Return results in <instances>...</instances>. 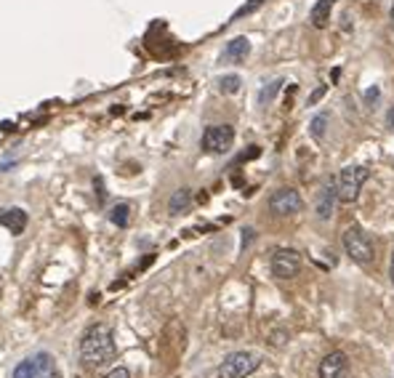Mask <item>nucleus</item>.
<instances>
[{
	"instance_id": "obj_14",
	"label": "nucleus",
	"mask_w": 394,
	"mask_h": 378,
	"mask_svg": "<svg viewBox=\"0 0 394 378\" xmlns=\"http://www.w3.org/2000/svg\"><path fill=\"white\" fill-rule=\"evenodd\" d=\"M333 6H336V0H317L314 3V8H312V24L314 27H328V21H330V11H333Z\"/></svg>"
},
{
	"instance_id": "obj_12",
	"label": "nucleus",
	"mask_w": 394,
	"mask_h": 378,
	"mask_svg": "<svg viewBox=\"0 0 394 378\" xmlns=\"http://www.w3.org/2000/svg\"><path fill=\"white\" fill-rule=\"evenodd\" d=\"M251 53V40L248 37H235L226 43V48L222 53V62H242Z\"/></svg>"
},
{
	"instance_id": "obj_10",
	"label": "nucleus",
	"mask_w": 394,
	"mask_h": 378,
	"mask_svg": "<svg viewBox=\"0 0 394 378\" xmlns=\"http://www.w3.org/2000/svg\"><path fill=\"white\" fill-rule=\"evenodd\" d=\"M336 200H339V192H336V179H328L320 195H317V203H314V213L320 222H328L336 210Z\"/></svg>"
},
{
	"instance_id": "obj_6",
	"label": "nucleus",
	"mask_w": 394,
	"mask_h": 378,
	"mask_svg": "<svg viewBox=\"0 0 394 378\" xmlns=\"http://www.w3.org/2000/svg\"><path fill=\"white\" fill-rule=\"evenodd\" d=\"M269 267L277 280H293L301 272V253L293 248H277L269 258Z\"/></svg>"
},
{
	"instance_id": "obj_3",
	"label": "nucleus",
	"mask_w": 394,
	"mask_h": 378,
	"mask_svg": "<svg viewBox=\"0 0 394 378\" xmlns=\"http://www.w3.org/2000/svg\"><path fill=\"white\" fill-rule=\"evenodd\" d=\"M370 171L365 165H346L339 179H336V192H339V200L341 203H355L360 197V189L362 184L368 181Z\"/></svg>"
},
{
	"instance_id": "obj_7",
	"label": "nucleus",
	"mask_w": 394,
	"mask_h": 378,
	"mask_svg": "<svg viewBox=\"0 0 394 378\" xmlns=\"http://www.w3.org/2000/svg\"><path fill=\"white\" fill-rule=\"evenodd\" d=\"M53 370V357L48 352H37L33 357L21 360L14 368L11 378H46Z\"/></svg>"
},
{
	"instance_id": "obj_2",
	"label": "nucleus",
	"mask_w": 394,
	"mask_h": 378,
	"mask_svg": "<svg viewBox=\"0 0 394 378\" xmlns=\"http://www.w3.org/2000/svg\"><path fill=\"white\" fill-rule=\"evenodd\" d=\"M258 365H261V357H258L256 352H232V354H226L219 365V370H216V376L219 378H245L251 376V373H256Z\"/></svg>"
},
{
	"instance_id": "obj_8",
	"label": "nucleus",
	"mask_w": 394,
	"mask_h": 378,
	"mask_svg": "<svg viewBox=\"0 0 394 378\" xmlns=\"http://www.w3.org/2000/svg\"><path fill=\"white\" fill-rule=\"evenodd\" d=\"M301 208H304V200H301L298 189L293 187L277 189V192H272V197H269V210H272L274 216H293Z\"/></svg>"
},
{
	"instance_id": "obj_21",
	"label": "nucleus",
	"mask_w": 394,
	"mask_h": 378,
	"mask_svg": "<svg viewBox=\"0 0 394 378\" xmlns=\"http://www.w3.org/2000/svg\"><path fill=\"white\" fill-rule=\"evenodd\" d=\"M323 93H325V88H317V91H314V93L309 96V104H314L317 99H320V96H323Z\"/></svg>"
},
{
	"instance_id": "obj_22",
	"label": "nucleus",
	"mask_w": 394,
	"mask_h": 378,
	"mask_svg": "<svg viewBox=\"0 0 394 378\" xmlns=\"http://www.w3.org/2000/svg\"><path fill=\"white\" fill-rule=\"evenodd\" d=\"M389 280L394 282V251H392V261H389Z\"/></svg>"
},
{
	"instance_id": "obj_24",
	"label": "nucleus",
	"mask_w": 394,
	"mask_h": 378,
	"mask_svg": "<svg viewBox=\"0 0 394 378\" xmlns=\"http://www.w3.org/2000/svg\"><path fill=\"white\" fill-rule=\"evenodd\" d=\"M46 378H59V373H56V370H51V373H48Z\"/></svg>"
},
{
	"instance_id": "obj_18",
	"label": "nucleus",
	"mask_w": 394,
	"mask_h": 378,
	"mask_svg": "<svg viewBox=\"0 0 394 378\" xmlns=\"http://www.w3.org/2000/svg\"><path fill=\"white\" fill-rule=\"evenodd\" d=\"M325 125H328V115L323 112V115H317V118L312 120V128H309V131H312V136L314 138L325 136Z\"/></svg>"
},
{
	"instance_id": "obj_25",
	"label": "nucleus",
	"mask_w": 394,
	"mask_h": 378,
	"mask_svg": "<svg viewBox=\"0 0 394 378\" xmlns=\"http://www.w3.org/2000/svg\"><path fill=\"white\" fill-rule=\"evenodd\" d=\"M389 17H392V24H394V6H392V11H389Z\"/></svg>"
},
{
	"instance_id": "obj_9",
	"label": "nucleus",
	"mask_w": 394,
	"mask_h": 378,
	"mask_svg": "<svg viewBox=\"0 0 394 378\" xmlns=\"http://www.w3.org/2000/svg\"><path fill=\"white\" fill-rule=\"evenodd\" d=\"M317 373L320 378H349V360H346V354L343 352H330L323 357L320 362V368H317Z\"/></svg>"
},
{
	"instance_id": "obj_13",
	"label": "nucleus",
	"mask_w": 394,
	"mask_h": 378,
	"mask_svg": "<svg viewBox=\"0 0 394 378\" xmlns=\"http://www.w3.org/2000/svg\"><path fill=\"white\" fill-rule=\"evenodd\" d=\"M189 206H192V189L189 187H179L171 195V200H168V210H171L173 216H179V213L189 210Z\"/></svg>"
},
{
	"instance_id": "obj_4",
	"label": "nucleus",
	"mask_w": 394,
	"mask_h": 378,
	"mask_svg": "<svg viewBox=\"0 0 394 378\" xmlns=\"http://www.w3.org/2000/svg\"><path fill=\"white\" fill-rule=\"evenodd\" d=\"M341 242H343L346 256L352 258V261H357V264H370L373 256H376L373 240L368 237V232H362L360 226H349V229L343 232Z\"/></svg>"
},
{
	"instance_id": "obj_16",
	"label": "nucleus",
	"mask_w": 394,
	"mask_h": 378,
	"mask_svg": "<svg viewBox=\"0 0 394 378\" xmlns=\"http://www.w3.org/2000/svg\"><path fill=\"white\" fill-rule=\"evenodd\" d=\"M240 75H224L222 80H219V88H222L224 93H238L240 91Z\"/></svg>"
},
{
	"instance_id": "obj_19",
	"label": "nucleus",
	"mask_w": 394,
	"mask_h": 378,
	"mask_svg": "<svg viewBox=\"0 0 394 378\" xmlns=\"http://www.w3.org/2000/svg\"><path fill=\"white\" fill-rule=\"evenodd\" d=\"M258 6H261V0H251V3H245V6H242L240 11H235V17H232V19H240V17H245V14H251L253 8H258Z\"/></svg>"
},
{
	"instance_id": "obj_17",
	"label": "nucleus",
	"mask_w": 394,
	"mask_h": 378,
	"mask_svg": "<svg viewBox=\"0 0 394 378\" xmlns=\"http://www.w3.org/2000/svg\"><path fill=\"white\" fill-rule=\"evenodd\" d=\"M280 88H283V80H272V83H269L267 88H261V93H258V102L269 104L274 96H277V91H280Z\"/></svg>"
},
{
	"instance_id": "obj_15",
	"label": "nucleus",
	"mask_w": 394,
	"mask_h": 378,
	"mask_svg": "<svg viewBox=\"0 0 394 378\" xmlns=\"http://www.w3.org/2000/svg\"><path fill=\"white\" fill-rule=\"evenodd\" d=\"M109 222L115 224V226H120V229H125L128 224H131V206L128 203H118V206L109 208Z\"/></svg>"
},
{
	"instance_id": "obj_11",
	"label": "nucleus",
	"mask_w": 394,
	"mask_h": 378,
	"mask_svg": "<svg viewBox=\"0 0 394 378\" xmlns=\"http://www.w3.org/2000/svg\"><path fill=\"white\" fill-rule=\"evenodd\" d=\"M0 224L11 235H21L27 229V210H21V208H3L0 210Z\"/></svg>"
},
{
	"instance_id": "obj_5",
	"label": "nucleus",
	"mask_w": 394,
	"mask_h": 378,
	"mask_svg": "<svg viewBox=\"0 0 394 378\" xmlns=\"http://www.w3.org/2000/svg\"><path fill=\"white\" fill-rule=\"evenodd\" d=\"M232 144H235V128L226 125V123L208 125L206 134H203V150L211 152V155H224V152H229Z\"/></svg>"
},
{
	"instance_id": "obj_20",
	"label": "nucleus",
	"mask_w": 394,
	"mask_h": 378,
	"mask_svg": "<svg viewBox=\"0 0 394 378\" xmlns=\"http://www.w3.org/2000/svg\"><path fill=\"white\" fill-rule=\"evenodd\" d=\"M104 378H131V370L128 368H112Z\"/></svg>"
},
{
	"instance_id": "obj_1",
	"label": "nucleus",
	"mask_w": 394,
	"mask_h": 378,
	"mask_svg": "<svg viewBox=\"0 0 394 378\" xmlns=\"http://www.w3.org/2000/svg\"><path fill=\"white\" fill-rule=\"evenodd\" d=\"M78 354H80V365L83 368H99L104 362H109L115 357V336H112V327L104 325V323H93L91 327H86L80 346H78Z\"/></svg>"
},
{
	"instance_id": "obj_23",
	"label": "nucleus",
	"mask_w": 394,
	"mask_h": 378,
	"mask_svg": "<svg viewBox=\"0 0 394 378\" xmlns=\"http://www.w3.org/2000/svg\"><path fill=\"white\" fill-rule=\"evenodd\" d=\"M389 123H392V128H394V109H389Z\"/></svg>"
}]
</instances>
